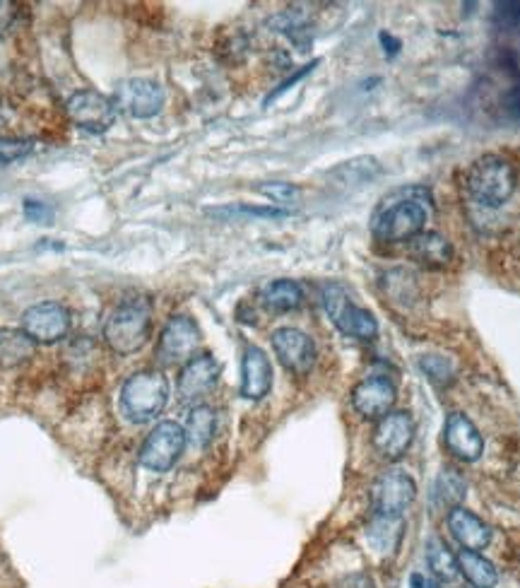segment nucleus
Instances as JSON below:
<instances>
[{
	"label": "nucleus",
	"mask_w": 520,
	"mask_h": 588,
	"mask_svg": "<svg viewBox=\"0 0 520 588\" xmlns=\"http://www.w3.org/2000/svg\"><path fill=\"white\" fill-rule=\"evenodd\" d=\"M217 381H219V362L210 353H203L188 359L183 365L179 381H176V391H179V398L186 406H201V402L215 391Z\"/></svg>",
	"instance_id": "nucleus-10"
},
{
	"label": "nucleus",
	"mask_w": 520,
	"mask_h": 588,
	"mask_svg": "<svg viewBox=\"0 0 520 588\" xmlns=\"http://www.w3.org/2000/svg\"><path fill=\"white\" fill-rule=\"evenodd\" d=\"M409 256L427 268H446L453 260V246L444 234L422 232L409 239Z\"/></svg>",
	"instance_id": "nucleus-19"
},
{
	"label": "nucleus",
	"mask_w": 520,
	"mask_h": 588,
	"mask_svg": "<svg viewBox=\"0 0 520 588\" xmlns=\"http://www.w3.org/2000/svg\"><path fill=\"white\" fill-rule=\"evenodd\" d=\"M458 572L472 588H496V584H499V570L480 552H458Z\"/></svg>",
	"instance_id": "nucleus-22"
},
{
	"label": "nucleus",
	"mask_w": 520,
	"mask_h": 588,
	"mask_svg": "<svg viewBox=\"0 0 520 588\" xmlns=\"http://www.w3.org/2000/svg\"><path fill=\"white\" fill-rule=\"evenodd\" d=\"M213 215H256V217H287L290 213L280 208H249V205H239V208H225L213 210Z\"/></svg>",
	"instance_id": "nucleus-30"
},
{
	"label": "nucleus",
	"mask_w": 520,
	"mask_h": 588,
	"mask_svg": "<svg viewBox=\"0 0 520 588\" xmlns=\"http://www.w3.org/2000/svg\"><path fill=\"white\" fill-rule=\"evenodd\" d=\"M397 400V388L389 376L373 374L362 379L357 386L352 388V406L367 420H381L393 412Z\"/></svg>",
	"instance_id": "nucleus-15"
},
{
	"label": "nucleus",
	"mask_w": 520,
	"mask_h": 588,
	"mask_svg": "<svg viewBox=\"0 0 520 588\" xmlns=\"http://www.w3.org/2000/svg\"><path fill=\"white\" fill-rule=\"evenodd\" d=\"M496 20L502 22V25L511 27L520 22V3H499L496 5Z\"/></svg>",
	"instance_id": "nucleus-31"
},
{
	"label": "nucleus",
	"mask_w": 520,
	"mask_h": 588,
	"mask_svg": "<svg viewBox=\"0 0 520 588\" xmlns=\"http://www.w3.org/2000/svg\"><path fill=\"white\" fill-rule=\"evenodd\" d=\"M417 499V485L405 471H391L381 473L371 485V507L376 516L389 519H403L405 511Z\"/></svg>",
	"instance_id": "nucleus-7"
},
{
	"label": "nucleus",
	"mask_w": 520,
	"mask_h": 588,
	"mask_svg": "<svg viewBox=\"0 0 520 588\" xmlns=\"http://www.w3.org/2000/svg\"><path fill=\"white\" fill-rule=\"evenodd\" d=\"M338 588H376V584L369 574H352L347 579H342Z\"/></svg>",
	"instance_id": "nucleus-34"
},
{
	"label": "nucleus",
	"mask_w": 520,
	"mask_h": 588,
	"mask_svg": "<svg viewBox=\"0 0 520 588\" xmlns=\"http://www.w3.org/2000/svg\"><path fill=\"white\" fill-rule=\"evenodd\" d=\"M25 217L29 222L37 225H51L53 222V210L47 203L41 201H25Z\"/></svg>",
	"instance_id": "nucleus-29"
},
{
	"label": "nucleus",
	"mask_w": 520,
	"mask_h": 588,
	"mask_svg": "<svg viewBox=\"0 0 520 588\" xmlns=\"http://www.w3.org/2000/svg\"><path fill=\"white\" fill-rule=\"evenodd\" d=\"M324 307L342 335L354 337V341H373L376 333H379L376 316L369 309L359 307L350 297V292L338 282H328L324 287Z\"/></svg>",
	"instance_id": "nucleus-4"
},
{
	"label": "nucleus",
	"mask_w": 520,
	"mask_h": 588,
	"mask_svg": "<svg viewBox=\"0 0 520 588\" xmlns=\"http://www.w3.org/2000/svg\"><path fill=\"white\" fill-rule=\"evenodd\" d=\"M31 152H35V143H31V140L0 138V167L25 159L27 155H31Z\"/></svg>",
	"instance_id": "nucleus-26"
},
{
	"label": "nucleus",
	"mask_w": 520,
	"mask_h": 588,
	"mask_svg": "<svg viewBox=\"0 0 520 588\" xmlns=\"http://www.w3.org/2000/svg\"><path fill=\"white\" fill-rule=\"evenodd\" d=\"M436 495L448 507H460L465 499V481L458 475V471H444L436 483Z\"/></svg>",
	"instance_id": "nucleus-25"
},
{
	"label": "nucleus",
	"mask_w": 520,
	"mask_h": 588,
	"mask_svg": "<svg viewBox=\"0 0 520 588\" xmlns=\"http://www.w3.org/2000/svg\"><path fill=\"white\" fill-rule=\"evenodd\" d=\"M275 357L280 365L296 376H306L316 365V345L312 335L299 329H278L270 337Z\"/></svg>",
	"instance_id": "nucleus-13"
},
{
	"label": "nucleus",
	"mask_w": 520,
	"mask_h": 588,
	"mask_svg": "<svg viewBox=\"0 0 520 588\" xmlns=\"http://www.w3.org/2000/svg\"><path fill=\"white\" fill-rule=\"evenodd\" d=\"M516 171L499 155H484L465 174V189L474 203L484 208H499L516 191Z\"/></svg>",
	"instance_id": "nucleus-3"
},
{
	"label": "nucleus",
	"mask_w": 520,
	"mask_h": 588,
	"mask_svg": "<svg viewBox=\"0 0 520 588\" xmlns=\"http://www.w3.org/2000/svg\"><path fill=\"white\" fill-rule=\"evenodd\" d=\"M272 388L270 357L258 345H249L241 359V396L249 400H263Z\"/></svg>",
	"instance_id": "nucleus-17"
},
{
	"label": "nucleus",
	"mask_w": 520,
	"mask_h": 588,
	"mask_svg": "<svg viewBox=\"0 0 520 588\" xmlns=\"http://www.w3.org/2000/svg\"><path fill=\"white\" fill-rule=\"evenodd\" d=\"M444 444L446 449L465 463H474L484 453V439L468 416L451 412L444 424Z\"/></svg>",
	"instance_id": "nucleus-16"
},
{
	"label": "nucleus",
	"mask_w": 520,
	"mask_h": 588,
	"mask_svg": "<svg viewBox=\"0 0 520 588\" xmlns=\"http://www.w3.org/2000/svg\"><path fill=\"white\" fill-rule=\"evenodd\" d=\"M427 564L439 581L448 584V581H456L460 576L458 554H453L446 542L439 538H431L427 542Z\"/></svg>",
	"instance_id": "nucleus-24"
},
{
	"label": "nucleus",
	"mask_w": 520,
	"mask_h": 588,
	"mask_svg": "<svg viewBox=\"0 0 520 588\" xmlns=\"http://www.w3.org/2000/svg\"><path fill=\"white\" fill-rule=\"evenodd\" d=\"M169 402V381L157 369H140V372L126 379L124 388H121V412L124 418L145 424L157 420L162 410Z\"/></svg>",
	"instance_id": "nucleus-2"
},
{
	"label": "nucleus",
	"mask_w": 520,
	"mask_h": 588,
	"mask_svg": "<svg viewBox=\"0 0 520 588\" xmlns=\"http://www.w3.org/2000/svg\"><path fill=\"white\" fill-rule=\"evenodd\" d=\"M419 367H422V372L434 381V384H448V381L453 379V367L446 357H436V355H429V357H422V362H419Z\"/></svg>",
	"instance_id": "nucleus-27"
},
{
	"label": "nucleus",
	"mask_w": 520,
	"mask_h": 588,
	"mask_svg": "<svg viewBox=\"0 0 520 588\" xmlns=\"http://www.w3.org/2000/svg\"><path fill=\"white\" fill-rule=\"evenodd\" d=\"M415 439V422L409 412H389L373 430V449L385 461H397L407 453Z\"/></svg>",
	"instance_id": "nucleus-14"
},
{
	"label": "nucleus",
	"mask_w": 520,
	"mask_h": 588,
	"mask_svg": "<svg viewBox=\"0 0 520 588\" xmlns=\"http://www.w3.org/2000/svg\"><path fill=\"white\" fill-rule=\"evenodd\" d=\"M114 106L132 118H152L162 112L164 90L160 82L148 78H132L121 82L114 92Z\"/></svg>",
	"instance_id": "nucleus-12"
},
{
	"label": "nucleus",
	"mask_w": 520,
	"mask_h": 588,
	"mask_svg": "<svg viewBox=\"0 0 520 588\" xmlns=\"http://www.w3.org/2000/svg\"><path fill=\"white\" fill-rule=\"evenodd\" d=\"M186 437L198 449H205V446L215 439L217 434V410L210 408L207 402H201V406H193L191 412H188L186 420Z\"/></svg>",
	"instance_id": "nucleus-23"
},
{
	"label": "nucleus",
	"mask_w": 520,
	"mask_h": 588,
	"mask_svg": "<svg viewBox=\"0 0 520 588\" xmlns=\"http://www.w3.org/2000/svg\"><path fill=\"white\" fill-rule=\"evenodd\" d=\"M263 195H268V199L272 203H280V205H287V203H294L299 199V189L294 187V183H284V181H272V183H263V187L258 189Z\"/></svg>",
	"instance_id": "nucleus-28"
},
{
	"label": "nucleus",
	"mask_w": 520,
	"mask_h": 588,
	"mask_svg": "<svg viewBox=\"0 0 520 588\" xmlns=\"http://www.w3.org/2000/svg\"><path fill=\"white\" fill-rule=\"evenodd\" d=\"M504 112L513 118V122H520V82L513 85L511 90L504 97Z\"/></svg>",
	"instance_id": "nucleus-32"
},
{
	"label": "nucleus",
	"mask_w": 520,
	"mask_h": 588,
	"mask_svg": "<svg viewBox=\"0 0 520 588\" xmlns=\"http://www.w3.org/2000/svg\"><path fill=\"white\" fill-rule=\"evenodd\" d=\"M152 333V302L148 297H128L112 309L104 321V341L109 350L128 357L148 345Z\"/></svg>",
	"instance_id": "nucleus-1"
},
{
	"label": "nucleus",
	"mask_w": 520,
	"mask_h": 588,
	"mask_svg": "<svg viewBox=\"0 0 520 588\" xmlns=\"http://www.w3.org/2000/svg\"><path fill=\"white\" fill-rule=\"evenodd\" d=\"M37 353V343L22 329H0V367L13 369L29 362Z\"/></svg>",
	"instance_id": "nucleus-20"
},
{
	"label": "nucleus",
	"mask_w": 520,
	"mask_h": 588,
	"mask_svg": "<svg viewBox=\"0 0 520 588\" xmlns=\"http://www.w3.org/2000/svg\"><path fill=\"white\" fill-rule=\"evenodd\" d=\"M186 430L179 422L164 420L154 427L148 439L140 446V463L152 473H167L179 463V459L186 451Z\"/></svg>",
	"instance_id": "nucleus-6"
},
{
	"label": "nucleus",
	"mask_w": 520,
	"mask_h": 588,
	"mask_svg": "<svg viewBox=\"0 0 520 588\" xmlns=\"http://www.w3.org/2000/svg\"><path fill=\"white\" fill-rule=\"evenodd\" d=\"M427 208L419 201L403 199L385 203L373 215L371 230L381 242H409L417 234L424 232Z\"/></svg>",
	"instance_id": "nucleus-5"
},
{
	"label": "nucleus",
	"mask_w": 520,
	"mask_h": 588,
	"mask_svg": "<svg viewBox=\"0 0 520 588\" xmlns=\"http://www.w3.org/2000/svg\"><path fill=\"white\" fill-rule=\"evenodd\" d=\"M316 63H318V61H314V63H308V65H304V68H302V71H299V73H294L290 80H287V82H282V85L278 87V90H275V92H272V94L268 97V100H265V104H270V102L275 100V97H280L282 92H287V90H290V87H292L294 82H299V80H302V78H304V75H308V73H312Z\"/></svg>",
	"instance_id": "nucleus-33"
},
{
	"label": "nucleus",
	"mask_w": 520,
	"mask_h": 588,
	"mask_svg": "<svg viewBox=\"0 0 520 588\" xmlns=\"http://www.w3.org/2000/svg\"><path fill=\"white\" fill-rule=\"evenodd\" d=\"M22 331L35 343H59L71 333V311L59 302H41L22 314Z\"/></svg>",
	"instance_id": "nucleus-9"
},
{
	"label": "nucleus",
	"mask_w": 520,
	"mask_h": 588,
	"mask_svg": "<svg viewBox=\"0 0 520 588\" xmlns=\"http://www.w3.org/2000/svg\"><path fill=\"white\" fill-rule=\"evenodd\" d=\"M198 345H201V329H198V323L191 316H174V319H169V323L164 325L154 357H157L162 367L186 365L188 359L195 357Z\"/></svg>",
	"instance_id": "nucleus-8"
},
{
	"label": "nucleus",
	"mask_w": 520,
	"mask_h": 588,
	"mask_svg": "<svg viewBox=\"0 0 520 588\" xmlns=\"http://www.w3.org/2000/svg\"><path fill=\"white\" fill-rule=\"evenodd\" d=\"M71 122L87 133H106L114 126L116 106L97 90H80L68 100Z\"/></svg>",
	"instance_id": "nucleus-11"
},
{
	"label": "nucleus",
	"mask_w": 520,
	"mask_h": 588,
	"mask_svg": "<svg viewBox=\"0 0 520 588\" xmlns=\"http://www.w3.org/2000/svg\"><path fill=\"white\" fill-rule=\"evenodd\" d=\"M448 531L453 533V538L460 542L462 550L480 552L484 548H490L492 542V528L486 526L480 516H474L472 511L462 507L451 509Z\"/></svg>",
	"instance_id": "nucleus-18"
},
{
	"label": "nucleus",
	"mask_w": 520,
	"mask_h": 588,
	"mask_svg": "<svg viewBox=\"0 0 520 588\" xmlns=\"http://www.w3.org/2000/svg\"><path fill=\"white\" fill-rule=\"evenodd\" d=\"M261 302L270 314H287L302 307L304 292L294 280H275L261 292Z\"/></svg>",
	"instance_id": "nucleus-21"
}]
</instances>
